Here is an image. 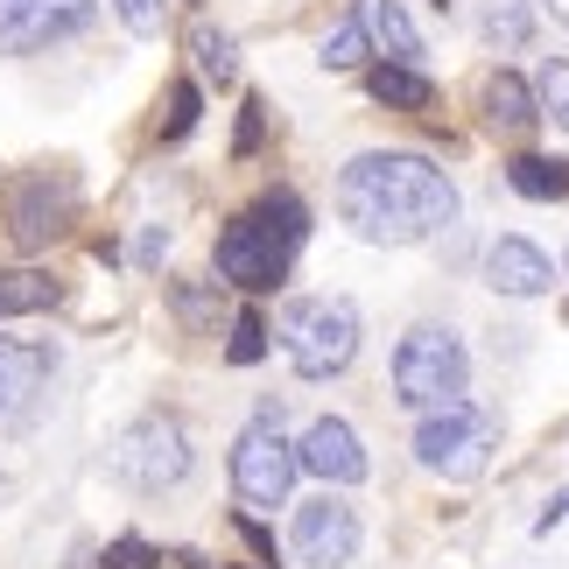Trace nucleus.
<instances>
[{
  "label": "nucleus",
  "mask_w": 569,
  "mask_h": 569,
  "mask_svg": "<svg viewBox=\"0 0 569 569\" xmlns=\"http://www.w3.org/2000/svg\"><path fill=\"white\" fill-rule=\"evenodd\" d=\"M106 562H113V569H148V562H156V549L127 535V541H113V549H106Z\"/></svg>",
  "instance_id": "27"
},
{
  "label": "nucleus",
  "mask_w": 569,
  "mask_h": 569,
  "mask_svg": "<svg viewBox=\"0 0 569 569\" xmlns=\"http://www.w3.org/2000/svg\"><path fill=\"white\" fill-rule=\"evenodd\" d=\"M57 380V345L42 338H0V436H21L36 408L50 401Z\"/></svg>",
  "instance_id": "9"
},
{
  "label": "nucleus",
  "mask_w": 569,
  "mask_h": 569,
  "mask_svg": "<svg viewBox=\"0 0 569 569\" xmlns=\"http://www.w3.org/2000/svg\"><path fill=\"white\" fill-rule=\"evenodd\" d=\"M57 302H63V281L57 274H42V268H0V323L57 310Z\"/></svg>",
  "instance_id": "16"
},
{
  "label": "nucleus",
  "mask_w": 569,
  "mask_h": 569,
  "mask_svg": "<svg viewBox=\"0 0 569 569\" xmlns=\"http://www.w3.org/2000/svg\"><path fill=\"white\" fill-rule=\"evenodd\" d=\"M78 226V177L63 162L50 169H21L14 190H8V239L21 253H42V247H57L63 232Z\"/></svg>",
  "instance_id": "7"
},
{
  "label": "nucleus",
  "mask_w": 569,
  "mask_h": 569,
  "mask_svg": "<svg viewBox=\"0 0 569 569\" xmlns=\"http://www.w3.org/2000/svg\"><path fill=\"white\" fill-rule=\"evenodd\" d=\"M436 8H450V0H436Z\"/></svg>",
  "instance_id": "32"
},
{
  "label": "nucleus",
  "mask_w": 569,
  "mask_h": 569,
  "mask_svg": "<svg viewBox=\"0 0 569 569\" xmlns=\"http://www.w3.org/2000/svg\"><path fill=\"white\" fill-rule=\"evenodd\" d=\"M281 338H289V366L296 380H338L345 366L359 359V302L352 296H310L296 302L289 323H281Z\"/></svg>",
  "instance_id": "4"
},
{
  "label": "nucleus",
  "mask_w": 569,
  "mask_h": 569,
  "mask_svg": "<svg viewBox=\"0 0 569 569\" xmlns=\"http://www.w3.org/2000/svg\"><path fill=\"white\" fill-rule=\"evenodd\" d=\"M296 471H310V478H323L331 492H345V486H366L373 457H366L359 429L345 422V415H317V422L302 429V443H296Z\"/></svg>",
  "instance_id": "12"
},
{
  "label": "nucleus",
  "mask_w": 569,
  "mask_h": 569,
  "mask_svg": "<svg viewBox=\"0 0 569 569\" xmlns=\"http://www.w3.org/2000/svg\"><path fill=\"white\" fill-rule=\"evenodd\" d=\"M486 289L492 296H513V302H535V296H549L556 289V268H549V253L535 247V239H492L486 247Z\"/></svg>",
  "instance_id": "13"
},
{
  "label": "nucleus",
  "mask_w": 569,
  "mask_h": 569,
  "mask_svg": "<svg viewBox=\"0 0 569 569\" xmlns=\"http://www.w3.org/2000/svg\"><path fill=\"white\" fill-rule=\"evenodd\" d=\"M366 92H373V106H393V113H429L436 106V84L415 71V63H373V71H366Z\"/></svg>",
  "instance_id": "15"
},
{
  "label": "nucleus",
  "mask_w": 569,
  "mask_h": 569,
  "mask_svg": "<svg viewBox=\"0 0 569 569\" xmlns=\"http://www.w3.org/2000/svg\"><path fill=\"white\" fill-rule=\"evenodd\" d=\"M492 443H499V436H492V415L486 408L443 401V408L422 415V429H415V465L436 471V478H450V486H471V478L486 471Z\"/></svg>",
  "instance_id": "6"
},
{
  "label": "nucleus",
  "mask_w": 569,
  "mask_h": 569,
  "mask_svg": "<svg viewBox=\"0 0 569 569\" xmlns=\"http://www.w3.org/2000/svg\"><path fill=\"white\" fill-rule=\"evenodd\" d=\"M92 29V0H0V57H36Z\"/></svg>",
  "instance_id": "11"
},
{
  "label": "nucleus",
  "mask_w": 569,
  "mask_h": 569,
  "mask_svg": "<svg viewBox=\"0 0 569 569\" xmlns=\"http://www.w3.org/2000/svg\"><path fill=\"white\" fill-rule=\"evenodd\" d=\"M260 134H268V99H260V92H253L247 106H239V134H232V156H239V162H247V156H253V148H260Z\"/></svg>",
  "instance_id": "25"
},
{
  "label": "nucleus",
  "mask_w": 569,
  "mask_h": 569,
  "mask_svg": "<svg viewBox=\"0 0 569 569\" xmlns=\"http://www.w3.org/2000/svg\"><path fill=\"white\" fill-rule=\"evenodd\" d=\"M239 535H247V549H253L260 562H268V569H274V535H268V528H260V520H253V513H239Z\"/></svg>",
  "instance_id": "28"
},
{
  "label": "nucleus",
  "mask_w": 569,
  "mask_h": 569,
  "mask_svg": "<svg viewBox=\"0 0 569 569\" xmlns=\"http://www.w3.org/2000/svg\"><path fill=\"white\" fill-rule=\"evenodd\" d=\"M486 120H492V134H535V120H541V106H535V84L520 78V71H492L486 78Z\"/></svg>",
  "instance_id": "14"
},
{
  "label": "nucleus",
  "mask_w": 569,
  "mask_h": 569,
  "mask_svg": "<svg viewBox=\"0 0 569 569\" xmlns=\"http://www.w3.org/2000/svg\"><path fill=\"white\" fill-rule=\"evenodd\" d=\"M0 492H8V486H0Z\"/></svg>",
  "instance_id": "33"
},
{
  "label": "nucleus",
  "mask_w": 569,
  "mask_h": 569,
  "mask_svg": "<svg viewBox=\"0 0 569 569\" xmlns=\"http://www.w3.org/2000/svg\"><path fill=\"white\" fill-rule=\"evenodd\" d=\"M366 29L380 36L387 63H415V71H422V29L408 21V8H401V0H373V8H366Z\"/></svg>",
  "instance_id": "17"
},
{
  "label": "nucleus",
  "mask_w": 569,
  "mask_h": 569,
  "mask_svg": "<svg viewBox=\"0 0 569 569\" xmlns=\"http://www.w3.org/2000/svg\"><path fill=\"white\" fill-rule=\"evenodd\" d=\"M528 29H535V21H528L520 0H492V8H486V42H492V50H520Z\"/></svg>",
  "instance_id": "22"
},
{
  "label": "nucleus",
  "mask_w": 569,
  "mask_h": 569,
  "mask_svg": "<svg viewBox=\"0 0 569 569\" xmlns=\"http://www.w3.org/2000/svg\"><path fill=\"white\" fill-rule=\"evenodd\" d=\"M507 183L520 197H535V204H556V197H569V162L562 156H513Z\"/></svg>",
  "instance_id": "18"
},
{
  "label": "nucleus",
  "mask_w": 569,
  "mask_h": 569,
  "mask_svg": "<svg viewBox=\"0 0 569 569\" xmlns=\"http://www.w3.org/2000/svg\"><path fill=\"white\" fill-rule=\"evenodd\" d=\"M162 247H169V232H162V226H156V232H141V268H156Z\"/></svg>",
  "instance_id": "30"
},
{
  "label": "nucleus",
  "mask_w": 569,
  "mask_h": 569,
  "mask_svg": "<svg viewBox=\"0 0 569 569\" xmlns=\"http://www.w3.org/2000/svg\"><path fill=\"white\" fill-rule=\"evenodd\" d=\"M226 359H232V366H260V359H268V317H260V310H239V317H232Z\"/></svg>",
  "instance_id": "23"
},
{
  "label": "nucleus",
  "mask_w": 569,
  "mask_h": 569,
  "mask_svg": "<svg viewBox=\"0 0 569 569\" xmlns=\"http://www.w3.org/2000/svg\"><path fill=\"white\" fill-rule=\"evenodd\" d=\"M535 106H541V120H556L562 134H569V57H549V63H541V78H535Z\"/></svg>",
  "instance_id": "21"
},
{
  "label": "nucleus",
  "mask_w": 569,
  "mask_h": 569,
  "mask_svg": "<svg viewBox=\"0 0 569 569\" xmlns=\"http://www.w3.org/2000/svg\"><path fill=\"white\" fill-rule=\"evenodd\" d=\"M562 520H569V492H556V499H549V513H541V520H535V535H556V528H562Z\"/></svg>",
  "instance_id": "29"
},
{
  "label": "nucleus",
  "mask_w": 569,
  "mask_h": 569,
  "mask_svg": "<svg viewBox=\"0 0 569 569\" xmlns=\"http://www.w3.org/2000/svg\"><path fill=\"white\" fill-rule=\"evenodd\" d=\"M289 541H296V562H310V569H345V562L359 556V541H366L359 507H352L345 492L323 486V492L310 499V507H296Z\"/></svg>",
  "instance_id": "10"
},
{
  "label": "nucleus",
  "mask_w": 569,
  "mask_h": 569,
  "mask_svg": "<svg viewBox=\"0 0 569 569\" xmlns=\"http://www.w3.org/2000/svg\"><path fill=\"white\" fill-rule=\"evenodd\" d=\"M338 218L373 247H422L457 218V183L429 156L373 148L338 169Z\"/></svg>",
  "instance_id": "1"
},
{
  "label": "nucleus",
  "mask_w": 569,
  "mask_h": 569,
  "mask_svg": "<svg viewBox=\"0 0 569 569\" xmlns=\"http://www.w3.org/2000/svg\"><path fill=\"white\" fill-rule=\"evenodd\" d=\"M197 113H204V92H197L190 78H177V84H169V120H162V141H183L190 127H197Z\"/></svg>",
  "instance_id": "24"
},
{
  "label": "nucleus",
  "mask_w": 569,
  "mask_h": 569,
  "mask_svg": "<svg viewBox=\"0 0 569 569\" xmlns=\"http://www.w3.org/2000/svg\"><path fill=\"white\" fill-rule=\"evenodd\" d=\"M541 8H549V14L562 21V29H569V0H541Z\"/></svg>",
  "instance_id": "31"
},
{
  "label": "nucleus",
  "mask_w": 569,
  "mask_h": 569,
  "mask_svg": "<svg viewBox=\"0 0 569 569\" xmlns=\"http://www.w3.org/2000/svg\"><path fill=\"white\" fill-rule=\"evenodd\" d=\"M232 492H239V507L247 513H274V507H289V492H296V443L281 436V422H253L239 429V443H232Z\"/></svg>",
  "instance_id": "8"
},
{
  "label": "nucleus",
  "mask_w": 569,
  "mask_h": 569,
  "mask_svg": "<svg viewBox=\"0 0 569 569\" xmlns=\"http://www.w3.org/2000/svg\"><path fill=\"white\" fill-rule=\"evenodd\" d=\"M190 57H197V71H204L211 84H232L239 78V42L226 29H211V21H197V29H190Z\"/></svg>",
  "instance_id": "20"
},
{
  "label": "nucleus",
  "mask_w": 569,
  "mask_h": 569,
  "mask_svg": "<svg viewBox=\"0 0 569 569\" xmlns=\"http://www.w3.org/2000/svg\"><path fill=\"white\" fill-rule=\"evenodd\" d=\"M471 387V352L450 323H415V331L393 345V401L401 408H443V401H465Z\"/></svg>",
  "instance_id": "3"
},
{
  "label": "nucleus",
  "mask_w": 569,
  "mask_h": 569,
  "mask_svg": "<svg viewBox=\"0 0 569 569\" xmlns=\"http://www.w3.org/2000/svg\"><path fill=\"white\" fill-rule=\"evenodd\" d=\"M113 8L134 36H162V21H169V0H113Z\"/></svg>",
  "instance_id": "26"
},
{
  "label": "nucleus",
  "mask_w": 569,
  "mask_h": 569,
  "mask_svg": "<svg viewBox=\"0 0 569 569\" xmlns=\"http://www.w3.org/2000/svg\"><path fill=\"white\" fill-rule=\"evenodd\" d=\"M302 239H310V211H302L296 190H268L253 211H239L226 232H218L211 247V268L218 281H232V289L247 296H274L281 281H289Z\"/></svg>",
  "instance_id": "2"
},
{
  "label": "nucleus",
  "mask_w": 569,
  "mask_h": 569,
  "mask_svg": "<svg viewBox=\"0 0 569 569\" xmlns=\"http://www.w3.org/2000/svg\"><path fill=\"white\" fill-rule=\"evenodd\" d=\"M323 71H359L366 57H373V29H366V8H352V14H338V29L323 36Z\"/></svg>",
  "instance_id": "19"
},
{
  "label": "nucleus",
  "mask_w": 569,
  "mask_h": 569,
  "mask_svg": "<svg viewBox=\"0 0 569 569\" xmlns=\"http://www.w3.org/2000/svg\"><path fill=\"white\" fill-rule=\"evenodd\" d=\"M190 436L177 415H134L120 436H113V478L127 492H177L190 478Z\"/></svg>",
  "instance_id": "5"
}]
</instances>
